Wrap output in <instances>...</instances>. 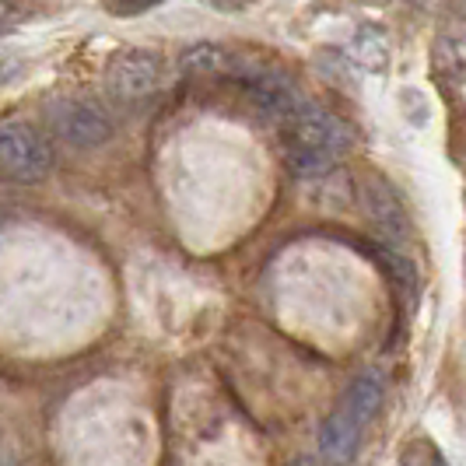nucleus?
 I'll list each match as a JSON object with an SVG mask.
<instances>
[{"label": "nucleus", "instance_id": "nucleus-6", "mask_svg": "<svg viewBox=\"0 0 466 466\" xmlns=\"http://www.w3.org/2000/svg\"><path fill=\"white\" fill-rule=\"evenodd\" d=\"M162 81V56L151 49H123L109 60L106 70V88L119 102H140L155 95Z\"/></svg>", "mask_w": 466, "mask_h": 466}, {"label": "nucleus", "instance_id": "nucleus-9", "mask_svg": "<svg viewBox=\"0 0 466 466\" xmlns=\"http://www.w3.org/2000/svg\"><path fill=\"white\" fill-rule=\"evenodd\" d=\"M183 70L187 74H228L232 70V56L218 46H193L183 53Z\"/></svg>", "mask_w": 466, "mask_h": 466}, {"label": "nucleus", "instance_id": "nucleus-5", "mask_svg": "<svg viewBox=\"0 0 466 466\" xmlns=\"http://www.w3.org/2000/svg\"><path fill=\"white\" fill-rule=\"evenodd\" d=\"M358 200H361V210L369 218L379 238L390 246V249H403L410 242V218H407V208L400 200L397 187L382 176H365L361 187H358Z\"/></svg>", "mask_w": 466, "mask_h": 466}, {"label": "nucleus", "instance_id": "nucleus-1", "mask_svg": "<svg viewBox=\"0 0 466 466\" xmlns=\"http://www.w3.org/2000/svg\"><path fill=\"white\" fill-rule=\"evenodd\" d=\"M350 130L316 102H305L302 113L284 123V162L299 179H319L348 155Z\"/></svg>", "mask_w": 466, "mask_h": 466}, {"label": "nucleus", "instance_id": "nucleus-7", "mask_svg": "<svg viewBox=\"0 0 466 466\" xmlns=\"http://www.w3.org/2000/svg\"><path fill=\"white\" fill-rule=\"evenodd\" d=\"M382 397H386V382L379 372H361L354 382L348 386V393L337 403V414L344 420H350L354 428H369V420L379 414L382 407Z\"/></svg>", "mask_w": 466, "mask_h": 466}, {"label": "nucleus", "instance_id": "nucleus-8", "mask_svg": "<svg viewBox=\"0 0 466 466\" xmlns=\"http://www.w3.org/2000/svg\"><path fill=\"white\" fill-rule=\"evenodd\" d=\"M358 445H361V428H354L333 410L319 428V456L333 466H348L358 456Z\"/></svg>", "mask_w": 466, "mask_h": 466}, {"label": "nucleus", "instance_id": "nucleus-2", "mask_svg": "<svg viewBox=\"0 0 466 466\" xmlns=\"http://www.w3.org/2000/svg\"><path fill=\"white\" fill-rule=\"evenodd\" d=\"M53 172L49 140L22 119H0V183L32 187Z\"/></svg>", "mask_w": 466, "mask_h": 466}, {"label": "nucleus", "instance_id": "nucleus-10", "mask_svg": "<svg viewBox=\"0 0 466 466\" xmlns=\"http://www.w3.org/2000/svg\"><path fill=\"white\" fill-rule=\"evenodd\" d=\"M32 18V0H0V32H11Z\"/></svg>", "mask_w": 466, "mask_h": 466}, {"label": "nucleus", "instance_id": "nucleus-4", "mask_svg": "<svg viewBox=\"0 0 466 466\" xmlns=\"http://www.w3.org/2000/svg\"><path fill=\"white\" fill-rule=\"evenodd\" d=\"M46 119L53 127V134L77 147V151H88V147H102L106 140L113 137V119L106 116V109L92 102V98H53L46 109Z\"/></svg>", "mask_w": 466, "mask_h": 466}, {"label": "nucleus", "instance_id": "nucleus-12", "mask_svg": "<svg viewBox=\"0 0 466 466\" xmlns=\"http://www.w3.org/2000/svg\"><path fill=\"white\" fill-rule=\"evenodd\" d=\"M204 4H210L214 11H242L249 0H204Z\"/></svg>", "mask_w": 466, "mask_h": 466}, {"label": "nucleus", "instance_id": "nucleus-13", "mask_svg": "<svg viewBox=\"0 0 466 466\" xmlns=\"http://www.w3.org/2000/svg\"><path fill=\"white\" fill-rule=\"evenodd\" d=\"M291 466H333V463H327L323 456H302V460H295Z\"/></svg>", "mask_w": 466, "mask_h": 466}, {"label": "nucleus", "instance_id": "nucleus-3", "mask_svg": "<svg viewBox=\"0 0 466 466\" xmlns=\"http://www.w3.org/2000/svg\"><path fill=\"white\" fill-rule=\"evenodd\" d=\"M232 74L235 81L249 92L253 106L267 119L274 123H291V119L302 113L305 98L302 92L280 74V70L267 67V64H242V60H232Z\"/></svg>", "mask_w": 466, "mask_h": 466}, {"label": "nucleus", "instance_id": "nucleus-11", "mask_svg": "<svg viewBox=\"0 0 466 466\" xmlns=\"http://www.w3.org/2000/svg\"><path fill=\"white\" fill-rule=\"evenodd\" d=\"M102 4L116 18H137V15H147L151 7H158L162 0H102Z\"/></svg>", "mask_w": 466, "mask_h": 466}]
</instances>
